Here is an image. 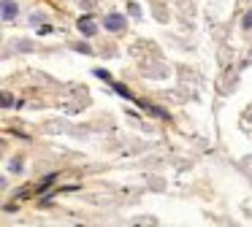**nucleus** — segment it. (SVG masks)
I'll return each instance as SVG.
<instances>
[{"mask_svg":"<svg viewBox=\"0 0 252 227\" xmlns=\"http://www.w3.org/2000/svg\"><path fill=\"white\" fill-rule=\"evenodd\" d=\"M17 14H19L17 3H14V0H3V19H6V22H11Z\"/></svg>","mask_w":252,"mask_h":227,"instance_id":"nucleus-2","label":"nucleus"},{"mask_svg":"<svg viewBox=\"0 0 252 227\" xmlns=\"http://www.w3.org/2000/svg\"><path fill=\"white\" fill-rule=\"evenodd\" d=\"M79 30H82L84 35H95V25H93V19H82V22H79Z\"/></svg>","mask_w":252,"mask_h":227,"instance_id":"nucleus-3","label":"nucleus"},{"mask_svg":"<svg viewBox=\"0 0 252 227\" xmlns=\"http://www.w3.org/2000/svg\"><path fill=\"white\" fill-rule=\"evenodd\" d=\"M103 25H106V30H111V32H120V30H125V19H122L120 14H109L103 19Z\"/></svg>","mask_w":252,"mask_h":227,"instance_id":"nucleus-1","label":"nucleus"}]
</instances>
